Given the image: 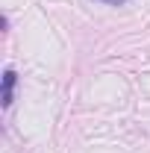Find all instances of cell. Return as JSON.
Returning <instances> with one entry per match:
<instances>
[{"label":"cell","instance_id":"6da1fadb","mask_svg":"<svg viewBox=\"0 0 150 153\" xmlns=\"http://www.w3.org/2000/svg\"><path fill=\"white\" fill-rule=\"evenodd\" d=\"M15 85H18L15 68H6V71H3V106H6V109H9L12 100H15Z\"/></svg>","mask_w":150,"mask_h":153},{"label":"cell","instance_id":"7a4b0ae2","mask_svg":"<svg viewBox=\"0 0 150 153\" xmlns=\"http://www.w3.org/2000/svg\"><path fill=\"white\" fill-rule=\"evenodd\" d=\"M97 3H106V6H124L127 0H97Z\"/></svg>","mask_w":150,"mask_h":153}]
</instances>
